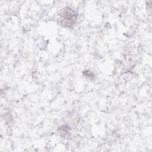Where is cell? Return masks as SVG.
I'll list each match as a JSON object with an SVG mask.
<instances>
[{"instance_id":"obj_3","label":"cell","mask_w":152,"mask_h":152,"mask_svg":"<svg viewBox=\"0 0 152 152\" xmlns=\"http://www.w3.org/2000/svg\"><path fill=\"white\" fill-rule=\"evenodd\" d=\"M83 74L84 76H86L87 77H89V78L92 79L93 77H94V75L90 71H84L83 72Z\"/></svg>"},{"instance_id":"obj_2","label":"cell","mask_w":152,"mask_h":152,"mask_svg":"<svg viewBox=\"0 0 152 152\" xmlns=\"http://www.w3.org/2000/svg\"><path fill=\"white\" fill-rule=\"evenodd\" d=\"M58 132L61 136L64 138H68L70 136L69 129L67 125H63L59 127L58 129Z\"/></svg>"},{"instance_id":"obj_1","label":"cell","mask_w":152,"mask_h":152,"mask_svg":"<svg viewBox=\"0 0 152 152\" xmlns=\"http://www.w3.org/2000/svg\"><path fill=\"white\" fill-rule=\"evenodd\" d=\"M77 19L76 12L70 7H65L59 14V23L65 28H72L77 23Z\"/></svg>"}]
</instances>
